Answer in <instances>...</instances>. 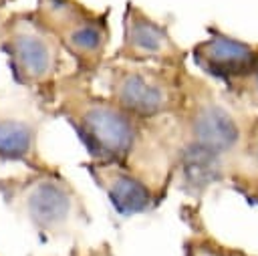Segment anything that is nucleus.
Returning a JSON list of instances; mask_svg holds the SVG:
<instances>
[{"instance_id":"3","label":"nucleus","mask_w":258,"mask_h":256,"mask_svg":"<svg viewBox=\"0 0 258 256\" xmlns=\"http://www.w3.org/2000/svg\"><path fill=\"white\" fill-rule=\"evenodd\" d=\"M0 48L8 56L14 81L30 91L48 113L62 79L60 42L32 14H14L0 26Z\"/></svg>"},{"instance_id":"2","label":"nucleus","mask_w":258,"mask_h":256,"mask_svg":"<svg viewBox=\"0 0 258 256\" xmlns=\"http://www.w3.org/2000/svg\"><path fill=\"white\" fill-rule=\"evenodd\" d=\"M0 198L32 228L54 238L71 234L87 220L81 196L56 167L0 177Z\"/></svg>"},{"instance_id":"9","label":"nucleus","mask_w":258,"mask_h":256,"mask_svg":"<svg viewBox=\"0 0 258 256\" xmlns=\"http://www.w3.org/2000/svg\"><path fill=\"white\" fill-rule=\"evenodd\" d=\"M194 58L202 69L224 79L248 77L258 67V52L252 46L224 34H216L200 44L194 50Z\"/></svg>"},{"instance_id":"12","label":"nucleus","mask_w":258,"mask_h":256,"mask_svg":"<svg viewBox=\"0 0 258 256\" xmlns=\"http://www.w3.org/2000/svg\"><path fill=\"white\" fill-rule=\"evenodd\" d=\"M248 77H250V81H248V93H250V97L258 103V67H256Z\"/></svg>"},{"instance_id":"10","label":"nucleus","mask_w":258,"mask_h":256,"mask_svg":"<svg viewBox=\"0 0 258 256\" xmlns=\"http://www.w3.org/2000/svg\"><path fill=\"white\" fill-rule=\"evenodd\" d=\"M167 34L155 22L141 14H129L125 22V42L121 48V56L131 60H147V58H163L167 54Z\"/></svg>"},{"instance_id":"11","label":"nucleus","mask_w":258,"mask_h":256,"mask_svg":"<svg viewBox=\"0 0 258 256\" xmlns=\"http://www.w3.org/2000/svg\"><path fill=\"white\" fill-rule=\"evenodd\" d=\"M248 157H250L252 165H254L256 171H258V127L252 131V135H250V139H248Z\"/></svg>"},{"instance_id":"8","label":"nucleus","mask_w":258,"mask_h":256,"mask_svg":"<svg viewBox=\"0 0 258 256\" xmlns=\"http://www.w3.org/2000/svg\"><path fill=\"white\" fill-rule=\"evenodd\" d=\"M87 169L95 183L107 194L113 208L123 216L143 214L155 206L153 187L131 169L119 163L91 161Z\"/></svg>"},{"instance_id":"6","label":"nucleus","mask_w":258,"mask_h":256,"mask_svg":"<svg viewBox=\"0 0 258 256\" xmlns=\"http://www.w3.org/2000/svg\"><path fill=\"white\" fill-rule=\"evenodd\" d=\"M107 87L109 99L139 119H155L171 113L179 105L177 85L149 67H113Z\"/></svg>"},{"instance_id":"1","label":"nucleus","mask_w":258,"mask_h":256,"mask_svg":"<svg viewBox=\"0 0 258 256\" xmlns=\"http://www.w3.org/2000/svg\"><path fill=\"white\" fill-rule=\"evenodd\" d=\"M48 113L69 121L93 161L119 163L141 177L149 119L133 117L109 97L91 93L81 73L58 81Z\"/></svg>"},{"instance_id":"4","label":"nucleus","mask_w":258,"mask_h":256,"mask_svg":"<svg viewBox=\"0 0 258 256\" xmlns=\"http://www.w3.org/2000/svg\"><path fill=\"white\" fill-rule=\"evenodd\" d=\"M185 149L191 161L222 163L244 143L240 117L218 97H196L185 117Z\"/></svg>"},{"instance_id":"7","label":"nucleus","mask_w":258,"mask_h":256,"mask_svg":"<svg viewBox=\"0 0 258 256\" xmlns=\"http://www.w3.org/2000/svg\"><path fill=\"white\" fill-rule=\"evenodd\" d=\"M44 115L32 95H0V161L24 163L34 171L54 169L38 149Z\"/></svg>"},{"instance_id":"13","label":"nucleus","mask_w":258,"mask_h":256,"mask_svg":"<svg viewBox=\"0 0 258 256\" xmlns=\"http://www.w3.org/2000/svg\"><path fill=\"white\" fill-rule=\"evenodd\" d=\"M191 256H220V254H216V252H212L208 248H196Z\"/></svg>"},{"instance_id":"5","label":"nucleus","mask_w":258,"mask_h":256,"mask_svg":"<svg viewBox=\"0 0 258 256\" xmlns=\"http://www.w3.org/2000/svg\"><path fill=\"white\" fill-rule=\"evenodd\" d=\"M34 16L75 56L81 71L97 69L107 44L101 18L85 14L73 0H38Z\"/></svg>"}]
</instances>
